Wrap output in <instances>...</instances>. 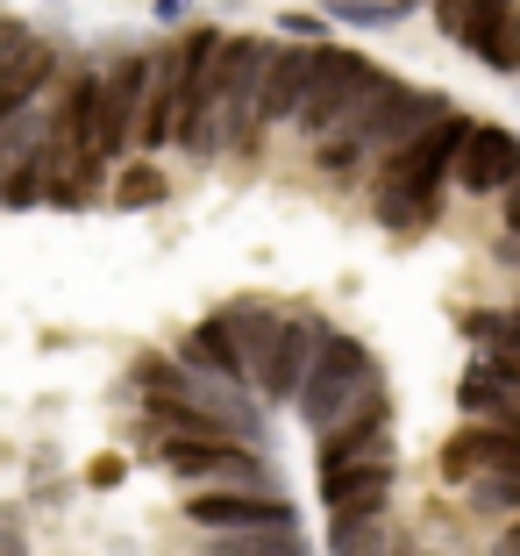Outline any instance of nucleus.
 Returning <instances> with one entry per match:
<instances>
[{
	"mask_svg": "<svg viewBox=\"0 0 520 556\" xmlns=\"http://www.w3.org/2000/svg\"><path fill=\"white\" fill-rule=\"evenodd\" d=\"M471 507L478 514H520V464L513 471H485V478H471Z\"/></svg>",
	"mask_w": 520,
	"mask_h": 556,
	"instance_id": "412c9836",
	"label": "nucleus"
},
{
	"mask_svg": "<svg viewBox=\"0 0 520 556\" xmlns=\"http://www.w3.org/2000/svg\"><path fill=\"white\" fill-rule=\"evenodd\" d=\"M392 485H399V464H364V471L321 478V500H328V514H385Z\"/></svg>",
	"mask_w": 520,
	"mask_h": 556,
	"instance_id": "4468645a",
	"label": "nucleus"
},
{
	"mask_svg": "<svg viewBox=\"0 0 520 556\" xmlns=\"http://www.w3.org/2000/svg\"><path fill=\"white\" fill-rule=\"evenodd\" d=\"M164 200H172V179H164L157 164H122V172H114V207H122V214L164 207Z\"/></svg>",
	"mask_w": 520,
	"mask_h": 556,
	"instance_id": "a211bd4d",
	"label": "nucleus"
},
{
	"mask_svg": "<svg viewBox=\"0 0 520 556\" xmlns=\"http://www.w3.org/2000/svg\"><path fill=\"white\" fill-rule=\"evenodd\" d=\"M449 179L464 186V193H513L520 186V136L499 129V122H471L464 129V150H456Z\"/></svg>",
	"mask_w": 520,
	"mask_h": 556,
	"instance_id": "1a4fd4ad",
	"label": "nucleus"
},
{
	"mask_svg": "<svg viewBox=\"0 0 520 556\" xmlns=\"http://www.w3.org/2000/svg\"><path fill=\"white\" fill-rule=\"evenodd\" d=\"M520 464V428H499V421H464L449 442H442L435 471L449 478V485H471V478L485 471H513Z\"/></svg>",
	"mask_w": 520,
	"mask_h": 556,
	"instance_id": "9d476101",
	"label": "nucleus"
},
{
	"mask_svg": "<svg viewBox=\"0 0 520 556\" xmlns=\"http://www.w3.org/2000/svg\"><path fill=\"white\" fill-rule=\"evenodd\" d=\"M378 386V364H371V350L357 343V336H342V328H328V343H321V357H314V371L300 378V393H293V407H300V421L314 428V435H328V428L342 421V414L357 407L364 393Z\"/></svg>",
	"mask_w": 520,
	"mask_h": 556,
	"instance_id": "20e7f679",
	"label": "nucleus"
},
{
	"mask_svg": "<svg viewBox=\"0 0 520 556\" xmlns=\"http://www.w3.org/2000/svg\"><path fill=\"white\" fill-rule=\"evenodd\" d=\"M399 535H392L385 514H335L328 521V556H392Z\"/></svg>",
	"mask_w": 520,
	"mask_h": 556,
	"instance_id": "dca6fc26",
	"label": "nucleus"
},
{
	"mask_svg": "<svg viewBox=\"0 0 520 556\" xmlns=\"http://www.w3.org/2000/svg\"><path fill=\"white\" fill-rule=\"evenodd\" d=\"M407 15H414V0H328V22H357V29H392Z\"/></svg>",
	"mask_w": 520,
	"mask_h": 556,
	"instance_id": "aec40b11",
	"label": "nucleus"
},
{
	"mask_svg": "<svg viewBox=\"0 0 520 556\" xmlns=\"http://www.w3.org/2000/svg\"><path fill=\"white\" fill-rule=\"evenodd\" d=\"M172 478L179 485H200V492H278V471L264 450L250 442H221V450H172Z\"/></svg>",
	"mask_w": 520,
	"mask_h": 556,
	"instance_id": "6e6552de",
	"label": "nucleus"
},
{
	"mask_svg": "<svg viewBox=\"0 0 520 556\" xmlns=\"http://www.w3.org/2000/svg\"><path fill=\"white\" fill-rule=\"evenodd\" d=\"M499 264H513V271H520V236H499Z\"/></svg>",
	"mask_w": 520,
	"mask_h": 556,
	"instance_id": "bb28decb",
	"label": "nucleus"
},
{
	"mask_svg": "<svg viewBox=\"0 0 520 556\" xmlns=\"http://www.w3.org/2000/svg\"><path fill=\"white\" fill-rule=\"evenodd\" d=\"M58 79H65V65H58V50H50V43H36V36H29V43H22L15 58L0 65V122H8V115H22L29 100H43Z\"/></svg>",
	"mask_w": 520,
	"mask_h": 556,
	"instance_id": "ddd939ff",
	"label": "nucleus"
},
{
	"mask_svg": "<svg viewBox=\"0 0 520 556\" xmlns=\"http://www.w3.org/2000/svg\"><path fill=\"white\" fill-rule=\"evenodd\" d=\"M143 86H150V50H122L100 65V122H93V157L100 172L129 157L136 122H143Z\"/></svg>",
	"mask_w": 520,
	"mask_h": 556,
	"instance_id": "39448f33",
	"label": "nucleus"
},
{
	"mask_svg": "<svg viewBox=\"0 0 520 556\" xmlns=\"http://www.w3.org/2000/svg\"><path fill=\"white\" fill-rule=\"evenodd\" d=\"M392 556H435V549H414V542H399V549H392Z\"/></svg>",
	"mask_w": 520,
	"mask_h": 556,
	"instance_id": "c85d7f7f",
	"label": "nucleus"
},
{
	"mask_svg": "<svg viewBox=\"0 0 520 556\" xmlns=\"http://www.w3.org/2000/svg\"><path fill=\"white\" fill-rule=\"evenodd\" d=\"M43 136H50V93H43V100H29L22 115L0 122V172H8V164H22L29 150H43Z\"/></svg>",
	"mask_w": 520,
	"mask_h": 556,
	"instance_id": "f3484780",
	"label": "nucleus"
},
{
	"mask_svg": "<svg viewBox=\"0 0 520 556\" xmlns=\"http://www.w3.org/2000/svg\"><path fill=\"white\" fill-rule=\"evenodd\" d=\"M207 556H314L300 528L286 535H207Z\"/></svg>",
	"mask_w": 520,
	"mask_h": 556,
	"instance_id": "6ab92c4d",
	"label": "nucleus"
},
{
	"mask_svg": "<svg viewBox=\"0 0 520 556\" xmlns=\"http://www.w3.org/2000/svg\"><path fill=\"white\" fill-rule=\"evenodd\" d=\"M186 521L200 535H286L300 528V507L286 492H200L186 500Z\"/></svg>",
	"mask_w": 520,
	"mask_h": 556,
	"instance_id": "423d86ee",
	"label": "nucleus"
},
{
	"mask_svg": "<svg viewBox=\"0 0 520 556\" xmlns=\"http://www.w3.org/2000/svg\"><path fill=\"white\" fill-rule=\"evenodd\" d=\"M307 72H314V43H271V50H264V79H257V143L300 115V100H307Z\"/></svg>",
	"mask_w": 520,
	"mask_h": 556,
	"instance_id": "9b49d317",
	"label": "nucleus"
},
{
	"mask_svg": "<svg viewBox=\"0 0 520 556\" xmlns=\"http://www.w3.org/2000/svg\"><path fill=\"white\" fill-rule=\"evenodd\" d=\"M456 407H464V421H499V428H520V386H506L499 371L471 364V371H464V386H456Z\"/></svg>",
	"mask_w": 520,
	"mask_h": 556,
	"instance_id": "2eb2a0df",
	"label": "nucleus"
},
{
	"mask_svg": "<svg viewBox=\"0 0 520 556\" xmlns=\"http://www.w3.org/2000/svg\"><path fill=\"white\" fill-rule=\"evenodd\" d=\"M86 485H100V492L122 485V457H93V464H86Z\"/></svg>",
	"mask_w": 520,
	"mask_h": 556,
	"instance_id": "5701e85b",
	"label": "nucleus"
},
{
	"mask_svg": "<svg viewBox=\"0 0 520 556\" xmlns=\"http://www.w3.org/2000/svg\"><path fill=\"white\" fill-rule=\"evenodd\" d=\"M0 556H29V542H22V528L0 521Z\"/></svg>",
	"mask_w": 520,
	"mask_h": 556,
	"instance_id": "393cba45",
	"label": "nucleus"
},
{
	"mask_svg": "<svg viewBox=\"0 0 520 556\" xmlns=\"http://www.w3.org/2000/svg\"><path fill=\"white\" fill-rule=\"evenodd\" d=\"M392 72H378L364 50H342V43H314V72H307V100H300V129L321 143V136H335L342 122L357 115V108H371V93L385 86Z\"/></svg>",
	"mask_w": 520,
	"mask_h": 556,
	"instance_id": "7ed1b4c3",
	"label": "nucleus"
},
{
	"mask_svg": "<svg viewBox=\"0 0 520 556\" xmlns=\"http://www.w3.org/2000/svg\"><path fill=\"white\" fill-rule=\"evenodd\" d=\"M492 556H520V521H513V528L499 535V549H492Z\"/></svg>",
	"mask_w": 520,
	"mask_h": 556,
	"instance_id": "cd10ccee",
	"label": "nucleus"
},
{
	"mask_svg": "<svg viewBox=\"0 0 520 556\" xmlns=\"http://www.w3.org/2000/svg\"><path fill=\"white\" fill-rule=\"evenodd\" d=\"M513 321H520V307H513Z\"/></svg>",
	"mask_w": 520,
	"mask_h": 556,
	"instance_id": "c756f323",
	"label": "nucleus"
},
{
	"mask_svg": "<svg viewBox=\"0 0 520 556\" xmlns=\"http://www.w3.org/2000/svg\"><path fill=\"white\" fill-rule=\"evenodd\" d=\"M328 29H335L328 15H300V8L278 15V36H286V43H328Z\"/></svg>",
	"mask_w": 520,
	"mask_h": 556,
	"instance_id": "4be33fe9",
	"label": "nucleus"
},
{
	"mask_svg": "<svg viewBox=\"0 0 520 556\" xmlns=\"http://www.w3.org/2000/svg\"><path fill=\"white\" fill-rule=\"evenodd\" d=\"M464 129H471V122L449 108V115H435L414 143L385 150V164H378V179H371V214L385 229L407 236V229H428V222H435L442 179H449L456 150H464Z\"/></svg>",
	"mask_w": 520,
	"mask_h": 556,
	"instance_id": "f257e3e1",
	"label": "nucleus"
},
{
	"mask_svg": "<svg viewBox=\"0 0 520 556\" xmlns=\"http://www.w3.org/2000/svg\"><path fill=\"white\" fill-rule=\"evenodd\" d=\"M207 321H214V336H221V350H228V371H236L250 393H257L264 371H271V350H278V328H286V314L264 307V300H228V307H214Z\"/></svg>",
	"mask_w": 520,
	"mask_h": 556,
	"instance_id": "0eeeda50",
	"label": "nucleus"
},
{
	"mask_svg": "<svg viewBox=\"0 0 520 556\" xmlns=\"http://www.w3.org/2000/svg\"><path fill=\"white\" fill-rule=\"evenodd\" d=\"M321 343H328V321H321V314H286V328H278V350H271V371H264L257 393L271 400V407H293L300 378L314 371Z\"/></svg>",
	"mask_w": 520,
	"mask_h": 556,
	"instance_id": "f8f14e48",
	"label": "nucleus"
},
{
	"mask_svg": "<svg viewBox=\"0 0 520 556\" xmlns=\"http://www.w3.org/2000/svg\"><path fill=\"white\" fill-rule=\"evenodd\" d=\"M150 15H157L164 29H172V22H186V15H193V0H157V8H150Z\"/></svg>",
	"mask_w": 520,
	"mask_h": 556,
	"instance_id": "b1692460",
	"label": "nucleus"
},
{
	"mask_svg": "<svg viewBox=\"0 0 520 556\" xmlns=\"http://www.w3.org/2000/svg\"><path fill=\"white\" fill-rule=\"evenodd\" d=\"M435 115H449V100H442L435 86L385 79L371 93V108H357V115L342 122L335 136H321V172H328V179H350L364 157H385V150L414 143V136H421Z\"/></svg>",
	"mask_w": 520,
	"mask_h": 556,
	"instance_id": "f03ea898",
	"label": "nucleus"
},
{
	"mask_svg": "<svg viewBox=\"0 0 520 556\" xmlns=\"http://www.w3.org/2000/svg\"><path fill=\"white\" fill-rule=\"evenodd\" d=\"M506 236H520V186L506 193Z\"/></svg>",
	"mask_w": 520,
	"mask_h": 556,
	"instance_id": "a878e982",
	"label": "nucleus"
}]
</instances>
